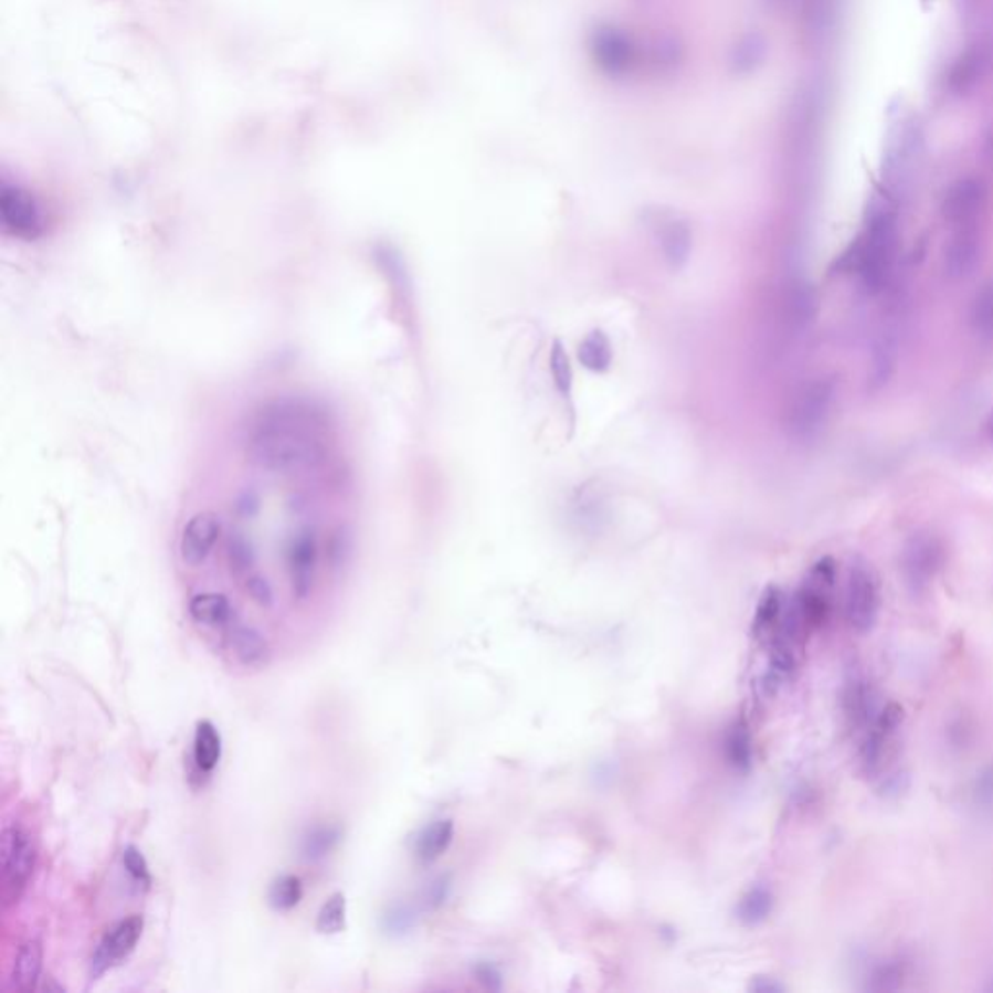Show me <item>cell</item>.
<instances>
[{
    "mask_svg": "<svg viewBox=\"0 0 993 993\" xmlns=\"http://www.w3.org/2000/svg\"><path fill=\"white\" fill-rule=\"evenodd\" d=\"M976 797L985 805H993V767L978 780Z\"/></svg>",
    "mask_w": 993,
    "mask_h": 993,
    "instance_id": "38",
    "label": "cell"
},
{
    "mask_svg": "<svg viewBox=\"0 0 993 993\" xmlns=\"http://www.w3.org/2000/svg\"><path fill=\"white\" fill-rule=\"evenodd\" d=\"M453 821H451V818L435 821V823H431L430 826H425L422 831V835L418 836V843H415V856H418V859H420L422 864H433V862H437V859L448 851V846L453 844Z\"/></svg>",
    "mask_w": 993,
    "mask_h": 993,
    "instance_id": "21",
    "label": "cell"
},
{
    "mask_svg": "<svg viewBox=\"0 0 993 993\" xmlns=\"http://www.w3.org/2000/svg\"><path fill=\"white\" fill-rule=\"evenodd\" d=\"M340 841V828L336 826H317L313 828L309 835L303 838V856L317 862L328 856L335 851L336 844Z\"/></svg>",
    "mask_w": 993,
    "mask_h": 993,
    "instance_id": "30",
    "label": "cell"
},
{
    "mask_svg": "<svg viewBox=\"0 0 993 993\" xmlns=\"http://www.w3.org/2000/svg\"><path fill=\"white\" fill-rule=\"evenodd\" d=\"M474 974H476L477 982L484 985V987H487V990H501V974H499V970L495 969L493 964H477Z\"/></svg>",
    "mask_w": 993,
    "mask_h": 993,
    "instance_id": "36",
    "label": "cell"
},
{
    "mask_svg": "<svg viewBox=\"0 0 993 993\" xmlns=\"http://www.w3.org/2000/svg\"><path fill=\"white\" fill-rule=\"evenodd\" d=\"M985 156H987L990 163L993 166V128L990 136H987V142H985Z\"/></svg>",
    "mask_w": 993,
    "mask_h": 993,
    "instance_id": "41",
    "label": "cell"
},
{
    "mask_svg": "<svg viewBox=\"0 0 993 993\" xmlns=\"http://www.w3.org/2000/svg\"><path fill=\"white\" fill-rule=\"evenodd\" d=\"M835 404V382L815 379L795 397L790 410V430L795 437L811 439L825 427Z\"/></svg>",
    "mask_w": 993,
    "mask_h": 993,
    "instance_id": "6",
    "label": "cell"
},
{
    "mask_svg": "<svg viewBox=\"0 0 993 993\" xmlns=\"http://www.w3.org/2000/svg\"><path fill=\"white\" fill-rule=\"evenodd\" d=\"M123 864L127 867L128 875H130L136 883H140L146 889L150 887V867H148V862L144 858L142 852L135 848V846H128V848H125V852H123Z\"/></svg>",
    "mask_w": 993,
    "mask_h": 993,
    "instance_id": "34",
    "label": "cell"
},
{
    "mask_svg": "<svg viewBox=\"0 0 993 993\" xmlns=\"http://www.w3.org/2000/svg\"><path fill=\"white\" fill-rule=\"evenodd\" d=\"M836 569L835 561L831 557H823L821 561L811 567L802 589L797 590L790 610L795 620L802 623V627L810 633L818 628L831 613L833 605V590H835Z\"/></svg>",
    "mask_w": 993,
    "mask_h": 993,
    "instance_id": "4",
    "label": "cell"
},
{
    "mask_svg": "<svg viewBox=\"0 0 993 993\" xmlns=\"http://www.w3.org/2000/svg\"><path fill=\"white\" fill-rule=\"evenodd\" d=\"M751 990L759 993L782 992V985L774 978L759 976L751 982Z\"/></svg>",
    "mask_w": 993,
    "mask_h": 993,
    "instance_id": "40",
    "label": "cell"
},
{
    "mask_svg": "<svg viewBox=\"0 0 993 993\" xmlns=\"http://www.w3.org/2000/svg\"><path fill=\"white\" fill-rule=\"evenodd\" d=\"M0 215L4 231L18 239L32 241L38 239L43 231V215L40 204L35 202L30 192L22 191L18 187H2L0 194Z\"/></svg>",
    "mask_w": 993,
    "mask_h": 993,
    "instance_id": "9",
    "label": "cell"
},
{
    "mask_svg": "<svg viewBox=\"0 0 993 993\" xmlns=\"http://www.w3.org/2000/svg\"><path fill=\"white\" fill-rule=\"evenodd\" d=\"M970 323L978 335L993 336V278L978 289L970 307Z\"/></svg>",
    "mask_w": 993,
    "mask_h": 993,
    "instance_id": "29",
    "label": "cell"
},
{
    "mask_svg": "<svg viewBox=\"0 0 993 993\" xmlns=\"http://www.w3.org/2000/svg\"><path fill=\"white\" fill-rule=\"evenodd\" d=\"M784 612H786V600H784L782 590L769 587L759 600L756 617H753V635L757 641H764L777 633Z\"/></svg>",
    "mask_w": 993,
    "mask_h": 993,
    "instance_id": "20",
    "label": "cell"
},
{
    "mask_svg": "<svg viewBox=\"0 0 993 993\" xmlns=\"http://www.w3.org/2000/svg\"><path fill=\"white\" fill-rule=\"evenodd\" d=\"M220 536V522L210 513H200L189 520L181 536V559L189 567H199L207 561Z\"/></svg>",
    "mask_w": 993,
    "mask_h": 993,
    "instance_id": "14",
    "label": "cell"
},
{
    "mask_svg": "<svg viewBox=\"0 0 993 993\" xmlns=\"http://www.w3.org/2000/svg\"><path fill=\"white\" fill-rule=\"evenodd\" d=\"M905 720V710L897 703H890L881 708L871 723L867 726L864 741L859 748V761L867 774H874L883 767V759L887 756L892 739L900 730V723Z\"/></svg>",
    "mask_w": 993,
    "mask_h": 993,
    "instance_id": "10",
    "label": "cell"
},
{
    "mask_svg": "<svg viewBox=\"0 0 993 993\" xmlns=\"http://www.w3.org/2000/svg\"><path fill=\"white\" fill-rule=\"evenodd\" d=\"M192 620L208 627H218L228 623L231 617V605L222 594H199L189 604Z\"/></svg>",
    "mask_w": 993,
    "mask_h": 993,
    "instance_id": "24",
    "label": "cell"
},
{
    "mask_svg": "<svg viewBox=\"0 0 993 993\" xmlns=\"http://www.w3.org/2000/svg\"><path fill=\"white\" fill-rule=\"evenodd\" d=\"M0 858H2L0 897L4 906L17 905L24 895L35 866V844L32 835L20 825L4 826Z\"/></svg>",
    "mask_w": 993,
    "mask_h": 993,
    "instance_id": "3",
    "label": "cell"
},
{
    "mask_svg": "<svg viewBox=\"0 0 993 993\" xmlns=\"http://www.w3.org/2000/svg\"><path fill=\"white\" fill-rule=\"evenodd\" d=\"M898 230L895 212L887 207H877L867 218L866 228L854 243L851 258L852 268L858 274L867 292L877 294L887 286L895 256H897Z\"/></svg>",
    "mask_w": 993,
    "mask_h": 993,
    "instance_id": "2",
    "label": "cell"
},
{
    "mask_svg": "<svg viewBox=\"0 0 993 993\" xmlns=\"http://www.w3.org/2000/svg\"><path fill=\"white\" fill-rule=\"evenodd\" d=\"M987 207V187L976 177H966L951 184L943 199V218L953 228L961 225H976L980 215L984 214Z\"/></svg>",
    "mask_w": 993,
    "mask_h": 993,
    "instance_id": "11",
    "label": "cell"
},
{
    "mask_svg": "<svg viewBox=\"0 0 993 993\" xmlns=\"http://www.w3.org/2000/svg\"><path fill=\"white\" fill-rule=\"evenodd\" d=\"M943 546L933 534H915L906 541L900 559L906 584L915 592L928 589L943 564Z\"/></svg>",
    "mask_w": 993,
    "mask_h": 993,
    "instance_id": "7",
    "label": "cell"
},
{
    "mask_svg": "<svg viewBox=\"0 0 993 993\" xmlns=\"http://www.w3.org/2000/svg\"><path fill=\"white\" fill-rule=\"evenodd\" d=\"M579 361L594 373H604L612 366V344L608 336L594 330L579 346Z\"/></svg>",
    "mask_w": 993,
    "mask_h": 993,
    "instance_id": "25",
    "label": "cell"
},
{
    "mask_svg": "<svg viewBox=\"0 0 993 993\" xmlns=\"http://www.w3.org/2000/svg\"><path fill=\"white\" fill-rule=\"evenodd\" d=\"M594 56L605 72L621 74L633 63V45L623 33L605 28L594 38Z\"/></svg>",
    "mask_w": 993,
    "mask_h": 993,
    "instance_id": "16",
    "label": "cell"
},
{
    "mask_svg": "<svg viewBox=\"0 0 993 993\" xmlns=\"http://www.w3.org/2000/svg\"><path fill=\"white\" fill-rule=\"evenodd\" d=\"M726 757L728 763L738 769V771H748L751 767V757H753V743H751V733H749L748 723L736 722L731 726L728 736H726Z\"/></svg>",
    "mask_w": 993,
    "mask_h": 993,
    "instance_id": "26",
    "label": "cell"
},
{
    "mask_svg": "<svg viewBox=\"0 0 993 993\" xmlns=\"http://www.w3.org/2000/svg\"><path fill=\"white\" fill-rule=\"evenodd\" d=\"M41 969H43V947L38 939L25 941L20 947L14 966H12V987L18 992L30 993L40 984Z\"/></svg>",
    "mask_w": 993,
    "mask_h": 993,
    "instance_id": "19",
    "label": "cell"
},
{
    "mask_svg": "<svg viewBox=\"0 0 993 993\" xmlns=\"http://www.w3.org/2000/svg\"><path fill=\"white\" fill-rule=\"evenodd\" d=\"M985 431H987V439H990V443L993 445V413L990 415L987 423H985Z\"/></svg>",
    "mask_w": 993,
    "mask_h": 993,
    "instance_id": "42",
    "label": "cell"
},
{
    "mask_svg": "<svg viewBox=\"0 0 993 993\" xmlns=\"http://www.w3.org/2000/svg\"><path fill=\"white\" fill-rule=\"evenodd\" d=\"M303 883L295 875H279L272 881L271 890H268V902L274 910L278 912H287L294 910L295 906L302 902Z\"/></svg>",
    "mask_w": 993,
    "mask_h": 993,
    "instance_id": "28",
    "label": "cell"
},
{
    "mask_svg": "<svg viewBox=\"0 0 993 993\" xmlns=\"http://www.w3.org/2000/svg\"><path fill=\"white\" fill-rule=\"evenodd\" d=\"M549 369H551V374H553V382H556L557 390H559L563 397H571L572 379H574L571 359H569V353L564 351L563 344L559 342V340L551 344Z\"/></svg>",
    "mask_w": 993,
    "mask_h": 993,
    "instance_id": "32",
    "label": "cell"
},
{
    "mask_svg": "<svg viewBox=\"0 0 993 993\" xmlns=\"http://www.w3.org/2000/svg\"><path fill=\"white\" fill-rule=\"evenodd\" d=\"M659 243L664 251V258L672 268H682L691 255L693 235L687 223L682 220H672L664 223L659 231Z\"/></svg>",
    "mask_w": 993,
    "mask_h": 993,
    "instance_id": "22",
    "label": "cell"
},
{
    "mask_svg": "<svg viewBox=\"0 0 993 993\" xmlns=\"http://www.w3.org/2000/svg\"><path fill=\"white\" fill-rule=\"evenodd\" d=\"M346 928V897L335 892L318 910L317 931L323 936H336Z\"/></svg>",
    "mask_w": 993,
    "mask_h": 993,
    "instance_id": "31",
    "label": "cell"
},
{
    "mask_svg": "<svg viewBox=\"0 0 993 993\" xmlns=\"http://www.w3.org/2000/svg\"><path fill=\"white\" fill-rule=\"evenodd\" d=\"M982 258V237L976 225L954 228L953 235L947 241L946 272L953 279L969 278L976 271Z\"/></svg>",
    "mask_w": 993,
    "mask_h": 993,
    "instance_id": "13",
    "label": "cell"
},
{
    "mask_svg": "<svg viewBox=\"0 0 993 993\" xmlns=\"http://www.w3.org/2000/svg\"><path fill=\"white\" fill-rule=\"evenodd\" d=\"M764 56H767V40L763 35L757 32L746 33L731 49V72L749 74L763 64Z\"/></svg>",
    "mask_w": 993,
    "mask_h": 993,
    "instance_id": "23",
    "label": "cell"
},
{
    "mask_svg": "<svg viewBox=\"0 0 993 993\" xmlns=\"http://www.w3.org/2000/svg\"><path fill=\"white\" fill-rule=\"evenodd\" d=\"M844 712L854 728H867L875 716V695L864 677L854 676L844 689Z\"/></svg>",
    "mask_w": 993,
    "mask_h": 993,
    "instance_id": "18",
    "label": "cell"
},
{
    "mask_svg": "<svg viewBox=\"0 0 993 993\" xmlns=\"http://www.w3.org/2000/svg\"><path fill=\"white\" fill-rule=\"evenodd\" d=\"M230 648L241 666L261 669L271 664V644L256 628L237 625L231 628Z\"/></svg>",
    "mask_w": 993,
    "mask_h": 993,
    "instance_id": "15",
    "label": "cell"
},
{
    "mask_svg": "<svg viewBox=\"0 0 993 993\" xmlns=\"http://www.w3.org/2000/svg\"><path fill=\"white\" fill-rule=\"evenodd\" d=\"M772 912V895L764 887H756L743 895L738 905L739 922L746 926L763 923Z\"/></svg>",
    "mask_w": 993,
    "mask_h": 993,
    "instance_id": "27",
    "label": "cell"
},
{
    "mask_svg": "<svg viewBox=\"0 0 993 993\" xmlns=\"http://www.w3.org/2000/svg\"><path fill=\"white\" fill-rule=\"evenodd\" d=\"M222 757V738L210 720H200L192 743V764L197 777H210ZM192 774V777H194Z\"/></svg>",
    "mask_w": 993,
    "mask_h": 993,
    "instance_id": "17",
    "label": "cell"
},
{
    "mask_svg": "<svg viewBox=\"0 0 993 993\" xmlns=\"http://www.w3.org/2000/svg\"><path fill=\"white\" fill-rule=\"evenodd\" d=\"M656 51H658V61L659 59L664 61L662 64H674L679 61V55H682V47L674 40L659 41Z\"/></svg>",
    "mask_w": 993,
    "mask_h": 993,
    "instance_id": "39",
    "label": "cell"
},
{
    "mask_svg": "<svg viewBox=\"0 0 993 993\" xmlns=\"http://www.w3.org/2000/svg\"><path fill=\"white\" fill-rule=\"evenodd\" d=\"M245 589L256 604L263 605V608H271L274 604V592H272L271 584L261 574L253 572L251 577H246Z\"/></svg>",
    "mask_w": 993,
    "mask_h": 993,
    "instance_id": "35",
    "label": "cell"
},
{
    "mask_svg": "<svg viewBox=\"0 0 993 993\" xmlns=\"http://www.w3.org/2000/svg\"><path fill=\"white\" fill-rule=\"evenodd\" d=\"M879 584L871 567L866 563L852 564L844 594V613L851 627L858 633H869L879 617Z\"/></svg>",
    "mask_w": 993,
    "mask_h": 993,
    "instance_id": "5",
    "label": "cell"
},
{
    "mask_svg": "<svg viewBox=\"0 0 993 993\" xmlns=\"http://www.w3.org/2000/svg\"><path fill=\"white\" fill-rule=\"evenodd\" d=\"M446 895H448V879L441 877L437 881L431 883L427 895H425V902L430 905V908H439L445 902Z\"/></svg>",
    "mask_w": 993,
    "mask_h": 993,
    "instance_id": "37",
    "label": "cell"
},
{
    "mask_svg": "<svg viewBox=\"0 0 993 993\" xmlns=\"http://www.w3.org/2000/svg\"><path fill=\"white\" fill-rule=\"evenodd\" d=\"M318 567V540L315 532L297 534L287 548V571L297 600L309 596Z\"/></svg>",
    "mask_w": 993,
    "mask_h": 993,
    "instance_id": "12",
    "label": "cell"
},
{
    "mask_svg": "<svg viewBox=\"0 0 993 993\" xmlns=\"http://www.w3.org/2000/svg\"><path fill=\"white\" fill-rule=\"evenodd\" d=\"M142 916H130L127 920L115 923L99 941L96 953L92 954L89 978L97 980V978L104 976L107 970L115 969V966H119L120 962L127 961L142 938Z\"/></svg>",
    "mask_w": 993,
    "mask_h": 993,
    "instance_id": "8",
    "label": "cell"
},
{
    "mask_svg": "<svg viewBox=\"0 0 993 993\" xmlns=\"http://www.w3.org/2000/svg\"><path fill=\"white\" fill-rule=\"evenodd\" d=\"M249 453L263 469L299 476L318 469L330 453V430L325 415L307 402L284 400L256 415Z\"/></svg>",
    "mask_w": 993,
    "mask_h": 993,
    "instance_id": "1",
    "label": "cell"
},
{
    "mask_svg": "<svg viewBox=\"0 0 993 993\" xmlns=\"http://www.w3.org/2000/svg\"><path fill=\"white\" fill-rule=\"evenodd\" d=\"M413 923H415V915H413L412 908L410 906L397 905L392 906L387 916H384L382 928L389 936H404V933L412 930Z\"/></svg>",
    "mask_w": 993,
    "mask_h": 993,
    "instance_id": "33",
    "label": "cell"
}]
</instances>
